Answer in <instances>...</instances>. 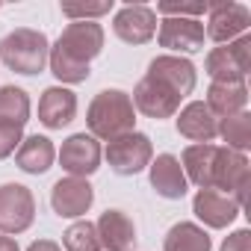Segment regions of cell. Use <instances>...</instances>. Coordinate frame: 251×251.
Listing matches in <instances>:
<instances>
[{"label":"cell","mask_w":251,"mask_h":251,"mask_svg":"<svg viewBox=\"0 0 251 251\" xmlns=\"http://www.w3.org/2000/svg\"><path fill=\"white\" fill-rule=\"evenodd\" d=\"M103 50V27L95 21H71L50 48V71L62 83H86L89 62Z\"/></svg>","instance_id":"obj_1"},{"label":"cell","mask_w":251,"mask_h":251,"mask_svg":"<svg viewBox=\"0 0 251 251\" xmlns=\"http://www.w3.org/2000/svg\"><path fill=\"white\" fill-rule=\"evenodd\" d=\"M86 124L95 139H115L124 133H133L136 124V109L127 92L121 89H103L95 95V100L89 103L86 112Z\"/></svg>","instance_id":"obj_2"},{"label":"cell","mask_w":251,"mask_h":251,"mask_svg":"<svg viewBox=\"0 0 251 251\" xmlns=\"http://www.w3.org/2000/svg\"><path fill=\"white\" fill-rule=\"evenodd\" d=\"M48 56H50V45L42 30L21 27L0 39V62L12 68L15 74H27V77L42 74L48 65Z\"/></svg>","instance_id":"obj_3"},{"label":"cell","mask_w":251,"mask_h":251,"mask_svg":"<svg viewBox=\"0 0 251 251\" xmlns=\"http://www.w3.org/2000/svg\"><path fill=\"white\" fill-rule=\"evenodd\" d=\"M248 183H251V172H248L245 154L230 151V148H216V160H213V172H210V189L230 195L242 207L245 195H248Z\"/></svg>","instance_id":"obj_4"},{"label":"cell","mask_w":251,"mask_h":251,"mask_svg":"<svg viewBox=\"0 0 251 251\" xmlns=\"http://www.w3.org/2000/svg\"><path fill=\"white\" fill-rule=\"evenodd\" d=\"M154 160V148H151V139L145 133H124V136H115L109 139L106 145V163L115 175H139L142 169H148Z\"/></svg>","instance_id":"obj_5"},{"label":"cell","mask_w":251,"mask_h":251,"mask_svg":"<svg viewBox=\"0 0 251 251\" xmlns=\"http://www.w3.org/2000/svg\"><path fill=\"white\" fill-rule=\"evenodd\" d=\"M204 68L213 77V83H242L248 68H251V39L239 36L230 45L213 48L207 53Z\"/></svg>","instance_id":"obj_6"},{"label":"cell","mask_w":251,"mask_h":251,"mask_svg":"<svg viewBox=\"0 0 251 251\" xmlns=\"http://www.w3.org/2000/svg\"><path fill=\"white\" fill-rule=\"evenodd\" d=\"M36 219V198L21 183L0 186V233H24Z\"/></svg>","instance_id":"obj_7"},{"label":"cell","mask_w":251,"mask_h":251,"mask_svg":"<svg viewBox=\"0 0 251 251\" xmlns=\"http://www.w3.org/2000/svg\"><path fill=\"white\" fill-rule=\"evenodd\" d=\"M112 30L127 45H145L157 33V12L151 6H145V3H127V6H121L115 12Z\"/></svg>","instance_id":"obj_8"},{"label":"cell","mask_w":251,"mask_h":251,"mask_svg":"<svg viewBox=\"0 0 251 251\" xmlns=\"http://www.w3.org/2000/svg\"><path fill=\"white\" fill-rule=\"evenodd\" d=\"M95 201V189L86 177H59L50 189V207L62 219L86 216Z\"/></svg>","instance_id":"obj_9"},{"label":"cell","mask_w":251,"mask_h":251,"mask_svg":"<svg viewBox=\"0 0 251 251\" xmlns=\"http://www.w3.org/2000/svg\"><path fill=\"white\" fill-rule=\"evenodd\" d=\"M210 21H207V30L204 36H210L213 42L219 45H230L236 36H245L248 24H251V12L242 6V3H210Z\"/></svg>","instance_id":"obj_10"},{"label":"cell","mask_w":251,"mask_h":251,"mask_svg":"<svg viewBox=\"0 0 251 251\" xmlns=\"http://www.w3.org/2000/svg\"><path fill=\"white\" fill-rule=\"evenodd\" d=\"M59 166L71 177H89L100 166V145L92 133H74L62 142L59 151Z\"/></svg>","instance_id":"obj_11"},{"label":"cell","mask_w":251,"mask_h":251,"mask_svg":"<svg viewBox=\"0 0 251 251\" xmlns=\"http://www.w3.org/2000/svg\"><path fill=\"white\" fill-rule=\"evenodd\" d=\"M130 100H133V109H139L142 115H148L154 121L172 118L180 109V98L172 89H166L163 83L151 80V77H142L139 80V86L133 89V98Z\"/></svg>","instance_id":"obj_12"},{"label":"cell","mask_w":251,"mask_h":251,"mask_svg":"<svg viewBox=\"0 0 251 251\" xmlns=\"http://www.w3.org/2000/svg\"><path fill=\"white\" fill-rule=\"evenodd\" d=\"M145 77L163 83L180 100L186 95H192V89H195V65L189 59H183V56H157V59H151Z\"/></svg>","instance_id":"obj_13"},{"label":"cell","mask_w":251,"mask_h":251,"mask_svg":"<svg viewBox=\"0 0 251 251\" xmlns=\"http://www.w3.org/2000/svg\"><path fill=\"white\" fill-rule=\"evenodd\" d=\"M160 45L180 53H198L204 50V24L198 18H163Z\"/></svg>","instance_id":"obj_14"},{"label":"cell","mask_w":251,"mask_h":251,"mask_svg":"<svg viewBox=\"0 0 251 251\" xmlns=\"http://www.w3.org/2000/svg\"><path fill=\"white\" fill-rule=\"evenodd\" d=\"M177 133L192 139L195 145H210L219 136V118L210 112L204 100H192L177 115Z\"/></svg>","instance_id":"obj_15"},{"label":"cell","mask_w":251,"mask_h":251,"mask_svg":"<svg viewBox=\"0 0 251 251\" xmlns=\"http://www.w3.org/2000/svg\"><path fill=\"white\" fill-rule=\"evenodd\" d=\"M98 239L106 251H133L136 245V225L124 210H106L98 219Z\"/></svg>","instance_id":"obj_16"},{"label":"cell","mask_w":251,"mask_h":251,"mask_svg":"<svg viewBox=\"0 0 251 251\" xmlns=\"http://www.w3.org/2000/svg\"><path fill=\"white\" fill-rule=\"evenodd\" d=\"M77 115V95L71 89L62 86H50L45 89L42 100H39V121L50 130H62L65 124H71Z\"/></svg>","instance_id":"obj_17"},{"label":"cell","mask_w":251,"mask_h":251,"mask_svg":"<svg viewBox=\"0 0 251 251\" xmlns=\"http://www.w3.org/2000/svg\"><path fill=\"white\" fill-rule=\"evenodd\" d=\"M148 172H151V186H154L157 195H163V198H169V201H177V198L186 195L189 180H186V175H183L177 157L160 154L157 160H151Z\"/></svg>","instance_id":"obj_18"},{"label":"cell","mask_w":251,"mask_h":251,"mask_svg":"<svg viewBox=\"0 0 251 251\" xmlns=\"http://www.w3.org/2000/svg\"><path fill=\"white\" fill-rule=\"evenodd\" d=\"M192 213L207 227H227L239 216V204L230 195H222L216 189H198V195L192 201Z\"/></svg>","instance_id":"obj_19"},{"label":"cell","mask_w":251,"mask_h":251,"mask_svg":"<svg viewBox=\"0 0 251 251\" xmlns=\"http://www.w3.org/2000/svg\"><path fill=\"white\" fill-rule=\"evenodd\" d=\"M53 160H56L53 142H50L48 136H39V133L27 136V139L18 145V154H15L18 169L27 172V175H45V172L53 166Z\"/></svg>","instance_id":"obj_20"},{"label":"cell","mask_w":251,"mask_h":251,"mask_svg":"<svg viewBox=\"0 0 251 251\" xmlns=\"http://www.w3.org/2000/svg\"><path fill=\"white\" fill-rule=\"evenodd\" d=\"M204 103L210 106V112L216 118H227V115H236L245 109L248 89H245V83H210Z\"/></svg>","instance_id":"obj_21"},{"label":"cell","mask_w":251,"mask_h":251,"mask_svg":"<svg viewBox=\"0 0 251 251\" xmlns=\"http://www.w3.org/2000/svg\"><path fill=\"white\" fill-rule=\"evenodd\" d=\"M216 148L219 145H189L180 157V169H183L186 180H192L198 189H210V172H213Z\"/></svg>","instance_id":"obj_22"},{"label":"cell","mask_w":251,"mask_h":251,"mask_svg":"<svg viewBox=\"0 0 251 251\" xmlns=\"http://www.w3.org/2000/svg\"><path fill=\"white\" fill-rule=\"evenodd\" d=\"M166 251H210V236L192 222H177L166 233Z\"/></svg>","instance_id":"obj_23"},{"label":"cell","mask_w":251,"mask_h":251,"mask_svg":"<svg viewBox=\"0 0 251 251\" xmlns=\"http://www.w3.org/2000/svg\"><path fill=\"white\" fill-rule=\"evenodd\" d=\"M219 136L227 142L230 151H248L251 148V115L248 112H236L219 121Z\"/></svg>","instance_id":"obj_24"},{"label":"cell","mask_w":251,"mask_h":251,"mask_svg":"<svg viewBox=\"0 0 251 251\" xmlns=\"http://www.w3.org/2000/svg\"><path fill=\"white\" fill-rule=\"evenodd\" d=\"M0 121L9 124H24L30 121V98L18 86H3L0 89Z\"/></svg>","instance_id":"obj_25"},{"label":"cell","mask_w":251,"mask_h":251,"mask_svg":"<svg viewBox=\"0 0 251 251\" xmlns=\"http://www.w3.org/2000/svg\"><path fill=\"white\" fill-rule=\"evenodd\" d=\"M65 251H100V239H98V227L92 222H74L65 233H62Z\"/></svg>","instance_id":"obj_26"},{"label":"cell","mask_w":251,"mask_h":251,"mask_svg":"<svg viewBox=\"0 0 251 251\" xmlns=\"http://www.w3.org/2000/svg\"><path fill=\"white\" fill-rule=\"evenodd\" d=\"M21 142H24V127L21 124L0 121V160H6L9 154H15V148Z\"/></svg>","instance_id":"obj_27"},{"label":"cell","mask_w":251,"mask_h":251,"mask_svg":"<svg viewBox=\"0 0 251 251\" xmlns=\"http://www.w3.org/2000/svg\"><path fill=\"white\" fill-rule=\"evenodd\" d=\"M210 9V3H157V12L166 18H198Z\"/></svg>","instance_id":"obj_28"},{"label":"cell","mask_w":251,"mask_h":251,"mask_svg":"<svg viewBox=\"0 0 251 251\" xmlns=\"http://www.w3.org/2000/svg\"><path fill=\"white\" fill-rule=\"evenodd\" d=\"M112 3H95V6H74V3H62V15L74 18V21H89V18H98V15H106Z\"/></svg>","instance_id":"obj_29"},{"label":"cell","mask_w":251,"mask_h":251,"mask_svg":"<svg viewBox=\"0 0 251 251\" xmlns=\"http://www.w3.org/2000/svg\"><path fill=\"white\" fill-rule=\"evenodd\" d=\"M222 251H251V230H233L225 242H222Z\"/></svg>","instance_id":"obj_30"},{"label":"cell","mask_w":251,"mask_h":251,"mask_svg":"<svg viewBox=\"0 0 251 251\" xmlns=\"http://www.w3.org/2000/svg\"><path fill=\"white\" fill-rule=\"evenodd\" d=\"M27 251H62L56 242H50V239H39V242H33Z\"/></svg>","instance_id":"obj_31"},{"label":"cell","mask_w":251,"mask_h":251,"mask_svg":"<svg viewBox=\"0 0 251 251\" xmlns=\"http://www.w3.org/2000/svg\"><path fill=\"white\" fill-rule=\"evenodd\" d=\"M0 251H21V248H18V242H15L12 236L0 233Z\"/></svg>","instance_id":"obj_32"}]
</instances>
